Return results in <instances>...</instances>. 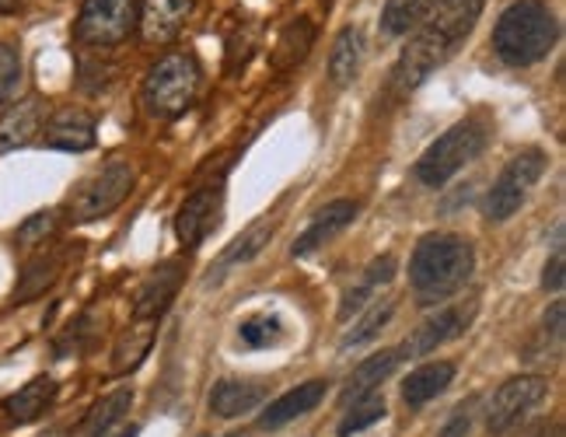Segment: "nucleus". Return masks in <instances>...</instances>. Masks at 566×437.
<instances>
[{"instance_id": "obj_4", "label": "nucleus", "mask_w": 566, "mask_h": 437, "mask_svg": "<svg viewBox=\"0 0 566 437\" xmlns=\"http://www.w3.org/2000/svg\"><path fill=\"white\" fill-rule=\"evenodd\" d=\"M483 147H486L483 123L475 119L454 123L448 134H441L423 150V158L417 162V179L423 186H444L451 175H459L472 158L483 155Z\"/></svg>"}, {"instance_id": "obj_38", "label": "nucleus", "mask_w": 566, "mask_h": 437, "mask_svg": "<svg viewBox=\"0 0 566 437\" xmlns=\"http://www.w3.org/2000/svg\"><path fill=\"white\" fill-rule=\"evenodd\" d=\"M469 413H454V417L448 420V427L441 430V437H465L469 434Z\"/></svg>"}, {"instance_id": "obj_18", "label": "nucleus", "mask_w": 566, "mask_h": 437, "mask_svg": "<svg viewBox=\"0 0 566 437\" xmlns=\"http://www.w3.org/2000/svg\"><path fill=\"white\" fill-rule=\"evenodd\" d=\"M266 399V385L263 382H217V388L210 392V413L221 420H234L245 417V413L259 409Z\"/></svg>"}, {"instance_id": "obj_16", "label": "nucleus", "mask_w": 566, "mask_h": 437, "mask_svg": "<svg viewBox=\"0 0 566 437\" xmlns=\"http://www.w3.org/2000/svg\"><path fill=\"white\" fill-rule=\"evenodd\" d=\"M53 399H56V382L50 375H39L21 385L18 392H11V396L0 403V409H4V417L11 424H32L53 406Z\"/></svg>"}, {"instance_id": "obj_29", "label": "nucleus", "mask_w": 566, "mask_h": 437, "mask_svg": "<svg viewBox=\"0 0 566 437\" xmlns=\"http://www.w3.org/2000/svg\"><path fill=\"white\" fill-rule=\"evenodd\" d=\"M60 277V256H39L32 259L18 283V301H29L32 294H42Z\"/></svg>"}, {"instance_id": "obj_19", "label": "nucleus", "mask_w": 566, "mask_h": 437, "mask_svg": "<svg viewBox=\"0 0 566 437\" xmlns=\"http://www.w3.org/2000/svg\"><path fill=\"white\" fill-rule=\"evenodd\" d=\"M325 378H312V382H304L297 388H291L287 396H280L266 413H263V420H259V427L263 430H276L283 424H291L297 417H304V413H312L322 399H325Z\"/></svg>"}, {"instance_id": "obj_6", "label": "nucleus", "mask_w": 566, "mask_h": 437, "mask_svg": "<svg viewBox=\"0 0 566 437\" xmlns=\"http://www.w3.org/2000/svg\"><path fill=\"white\" fill-rule=\"evenodd\" d=\"M546 171V155L542 150H521V155L511 158V165L496 175L493 189L486 193V217L490 221H511V217L521 210V204L528 200L532 186L542 179Z\"/></svg>"}, {"instance_id": "obj_9", "label": "nucleus", "mask_w": 566, "mask_h": 437, "mask_svg": "<svg viewBox=\"0 0 566 437\" xmlns=\"http://www.w3.org/2000/svg\"><path fill=\"white\" fill-rule=\"evenodd\" d=\"M549 396V382L538 375H517L507 378L493 392L490 409H486V430L490 434H507L528 409H535L542 399Z\"/></svg>"}, {"instance_id": "obj_35", "label": "nucleus", "mask_w": 566, "mask_h": 437, "mask_svg": "<svg viewBox=\"0 0 566 437\" xmlns=\"http://www.w3.org/2000/svg\"><path fill=\"white\" fill-rule=\"evenodd\" d=\"M563 322H566V304L553 301V309L542 319V336H546V343L553 340V350H563V333H566Z\"/></svg>"}, {"instance_id": "obj_40", "label": "nucleus", "mask_w": 566, "mask_h": 437, "mask_svg": "<svg viewBox=\"0 0 566 437\" xmlns=\"http://www.w3.org/2000/svg\"><path fill=\"white\" fill-rule=\"evenodd\" d=\"M18 8V0H0V14H8V11H14Z\"/></svg>"}, {"instance_id": "obj_10", "label": "nucleus", "mask_w": 566, "mask_h": 437, "mask_svg": "<svg viewBox=\"0 0 566 437\" xmlns=\"http://www.w3.org/2000/svg\"><path fill=\"white\" fill-rule=\"evenodd\" d=\"M475 312H479V304L475 301H465V304H451V309H441L438 315L423 319L417 330L406 336V343L399 346V357L402 361L406 357H427L438 346L459 340L469 330V325H472Z\"/></svg>"}, {"instance_id": "obj_2", "label": "nucleus", "mask_w": 566, "mask_h": 437, "mask_svg": "<svg viewBox=\"0 0 566 437\" xmlns=\"http://www.w3.org/2000/svg\"><path fill=\"white\" fill-rule=\"evenodd\" d=\"M556 39V14L542 0H514L493 29V50L507 67H532L549 56Z\"/></svg>"}, {"instance_id": "obj_31", "label": "nucleus", "mask_w": 566, "mask_h": 437, "mask_svg": "<svg viewBox=\"0 0 566 437\" xmlns=\"http://www.w3.org/2000/svg\"><path fill=\"white\" fill-rule=\"evenodd\" d=\"M391 312H396V304H391V301H378L375 309L367 312V315L354 325V330L343 336L339 346H343V350H350V346H360V343H367V340H375V336L385 330V322L391 319Z\"/></svg>"}, {"instance_id": "obj_26", "label": "nucleus", "mask_w": 566, "mask_h": 437, "mask_svg": "<svg viewBox=\"0 0 566 437\" xmlns=\"http://www.w3.org/2000/svg\"><path fill=\"white\" fill-rule=\"evenodd\" d=\"M273 238V225L270 221H255L252 228H245L242 235L234 238V242L221 252V259H217V273H224V270H231V267H238V262H249V259H255L259 252L266 249V242Z\"/></svg>"}, {"instance_id": "obj_33", "label": "nucleus", "mask_w": 566, "mask_h": 437, "mask_svg": "<svg viewBox=\"0 0 566 437\" xmlns=\"http://www.w3.org/2000/svg\"><path fill=\"white\" fill-rule=\"evenodd\" d=\"M56 228V214L53 210H39V214H32L25 225L18 228V235H14V242L21 246V249H29V246H35V242H46V235Z\"/></svg>"}, {"instance_id": "obj_36", "label": "nucleus", "mask_w": 566, "mask_h": 437, "mask_svg": "<svg viewBox=\"0 0 566 437\" xmlns=\"http://www.w3.org/2000/svg\"><path fill=\"white\" fill-rule=\"evenodd\" d=\"M563 280H566V259H563V246H556V256L546 262V273H542V288L563 291Z\"/></svg>"}, {"instance_id": "obj_39", "label": "nucleus", "mask_w": 566, "mask_h": 437, "mask_svg": "<svg viewBox=\"0 0 566 437\" xmlns=\"http://www.w3.org/2000/svg\"><path fill=\"white\" fill-rule=\"evenodd\" d=\"M525 437H559V424L553 420H538L525 430Z\"/></svg>"}, {"instance_id": "obj_13", "label": "nucleus", "mask_w": 566, "mask_h": 437, "mask_svg": "<svg viewBox=\"0 0 566 437\" xmlns=\"http://www.w3.org/2000/svg\"><path fill=\"white\" fill-rule=\"evenodd\" d=\"M182 283V262L168 259L161 267L150 270V277L140 283L137 301H134V319H161V312L171 304Z\"/></svg>"}, {"instance_id": "obj_24", "label": "nucleus", "mask_w": 566, "mask_h": 437, "mask_svg": "<svg viewBox=\"0 0 566 437\" xmlns=\"http://www.w3.org/2000/svg\"><path fill=\"white\" fill-rule=\"evenodd\" d=\"M360 63H364V32L343 29L333 42V53H329V81L336 87L354 84L360 74Z\"/></svg>"}, {"instance_id": "obj_23", "label": "nucleus", "mask_w": 566, "mask_h": 437, "mask_svg": "<svg viewBox=\"0 0 566 437\" xmlns=\"http://www.w3.org/2000/svg\"><path fill=\"white\" fill-rule=\"evenodd\" d=\"M451 382H454V364H451V361L423 364V367H417V371H412V375L406 378V385H402V399H406L412 409H417V406H423V403H430V399H438Z\"/></svg>"}, {"instance_id": "obj_14", "label": "nucleus", "mask_w": 566, "mask_h": 437, "mask_svg": "<svg viewBox=\"0 0 566 437\" xmlns=\"http://www.w3.org/2000/svg\"><path fill=\"white\" fill-rule=\"evenodd\" d=\"M196 8V0H144L140 14V32L147 42H171L179 35V29L189 21Z\"/></svg>"}, {"instance_id": "obj_3", "label": "nucleus", "mask_w": 566, "mask_h": 437, "mask_svg": "<svg viewBox=\"0 0 566 437\" xmlns=\"http://www.w3.org/2000/svg\"><path fill=\"white\" fill-rule=\"evenodd\" d=\"M196 87H200V67H196V60L189 53H168L147 71L140 102L147 108V116L176 119L192 105Z\"/></svg>"}, {"instance_id": "obj_30", "label": "nucleus", "mask_w": 566, "mask_h": 437, "mask_svg": "<svg viewBox=\"0 0 566 437\" xmlns=\"http://www.w3.org/2000/svg\"><path fill=\"white\" fill-rule=\"evenodd\" d=\"M385 417V399L381 396H364L354 403V409H346V417L339 420V437H354L360 430H367L371 424H378Z\"/></svg>"}, {"instance_id": "obj_15", "label": "nucleus", "mask_w": 566, "mask_h": 437, "mask_svg": "<svg viewBox=\"0 0 566 437\" xmlns=\"http://www.w3.org/2000/svg\"><path fill=\"white\" fill-rule=\"evenodd\" d=\"M357 204L354 200H333L329 207H322L315 214V221L304 228V235L294 242V256H308L315 249H322L329 238H336L343 228H350L354 225V217H357Z\"/></svg>"}, {"instance_id": "obj_41", "label": "nucleus", "mask_w": 566, "mask_h": 437, "mask_svg": "<svg viewBox=\"0 0 566 437\" xmlns=\"http://www.w3.org/2000/svg\"><path fill=\"white\" fill-rule=\"evenodd\" d=\"M322 4H325V8H329V4H336V0H322Z\"/></svg>"}, {"instance_id": "obj_37", "label": "nucleus", "mask_w": 566, "mask_h": 437, "mask_svg": "<svg viewBox=\"0 0 566 437\" xmlns=\"http://www.w3.org/2000/svg\"><path fill=\"white\" fill-rule=\"evenodd\" d=\"M391 277H396V256H381V259H375V262H371V267H367L364 283H371V288L378 291L381 283H388Z\"/></svg>"}, {"instance_id": "obj_34", "label": "nucleus", "mask_w": 566, "mask_h": 437, "mask_svg": "<svg viewBox=\"0 0 566 437\" xmlns=\"http://www.w3.org/2000/svg\"><path fill=\"white\" fill-rule=\"evenodd\" d=\"M242 340L249 346H270L280 340V319L276 315H255L242 322Z\"/></svg>"}, {"instance_id": "obj_25", "label": "nucleus", "mask_w": 566, "mask_h": 437, "mask_svg": "<svg viewBox=\"0 0 566 437\" xmlns=\"http://www.w3.org/2000/svg\"><path fill=\"white\" fill-rule=\"evenodd\" d=\"M312 42H315V25L308 18H297V21H291L287 29L280 32V39H276V46H273V67L276 71H294L297 63L308 56V50H312Z\"/></svg>"}, {"instance_id": "obj_22", "label": "nucleus", "mask_w": 566, "mask_h": 437, "mask_svg": "<svg viewBox=\"0 0 566 437\" xmlns=\"http://www.w3.org/2000/svg\"><path fill=\"white\" fill-rule=\"evenodd\" d=\"M402 364V357H399V350H381V354H375V357H367L350 378H346V388H343V406H350V403H357V399H364V396H371V392L391 375Z\"/></svg>"}, {"instance_id": "obj_27", "label": "nucleus", "mask_w": 566, "mask_h": 437, "mask_svg": "<svg viewBox=\"0 0 566 437\" xmlns=\"http://www.w3.org/2000/svg\"><path fill=\"white\" fill-rule=\"evenodd\" d=\"M430 8H433V0H388L381 11V32L391 39L406 35L409 29L420 25Z\"/></svg>"}, {"instance_id": "obj_12", "label": "nucleus", "mask_w": 566, "mask_h": 437, "mask_svg": "<svg viewBox=\"0 0 566 437\" xmlns=\"http://www.w3.org/2000/svg\"><path fill=\"white\" fill-rule=\"evenodd\" d=\"M483 8H486V0H433V8L427 11V29H433L459 50L472 35Z\"/></svg>"}, {"instance_id": "obj_5", "label": "nucleus", "mask_w": 566, "mask_h": 437, "mask_svg": "<svg viewBox=\"0 0 566 437\" xmlns=\"http://www.w3.org/2000/svg\"><path fill=\"white\" fill-rule=\"evenodd\" d=\"M134 179H137V171L129 162L123 158L105 162L92 179H84L77 193L71 196V217L81 225H88L105 214H113L129 196V189H134Z\"/></svg>"}, {"instance_id": "obj_32", "label": "nucleus", "mask_w": 566, "mask_h": 437, "mask_svg": "<svg viewBox=\"0 0 566 437\" xmlns=\"http://www.w3.org/2000/svg\"><path fill=\"white\" fill-rule=\"evenodd\" d=\"M21 84V56L14 46L0 42V105H8Z\"/></svg>"}, {"instance_id": "obj_21", "label": "nucleus", "mask_w": 566, "mask_h": 437, "mask_svg": "<svg viewBox=\"0 0 566 437\" xmlns=\"http://www.w3.org/2000/svg\"><path fill=\"white\" fill-rule=\"evenodd\" d=\"M158 336V319H134L129 330H123V336L113 346V371L116 375H129L134 367L144 364V357L150 354Z\"/></svg>"}, {"instance_id": "obj_11", "label": "nucleus", "mask_w": 566, "mask_h": 437, "mask_svg": "<svg viewBox=\"0 0 566 437\" xmlns=\"http://www.w3.org/2000/svg\"><path fill=\"white\" fill-rule=\"evenodd\" d=\"M217 225H221V189L203 186L179 207L176 235H179V242L186 249H196L210 231H217Z\"/></svg>"}, {"instance_id": "obj_7", "label": "nucleus", "mask_w": 566, "mask_h": 437, "mask_svg": "<svg viewBox=\"0 0 566 437\" xmlns=\"http://www.w3.org/2000/svg\"><path fill=\"white\" fill-rule=\"evenodd\" d=\"M137 25L134 0H84L74 35L84 46H119Z\"/></svg>"}, {"instance_id": "obj_17", "label": "nucleus", "mask_w": 566, "mask_h": 437, "mask_svg": "<svg viewBox=\"0 0 566 437\" xmlns=\"http://www.w3.org/2000/svg\"><path fill=\"white\" fill-rule=\"evenodd\" d=\"M42 119H46V105H42V98H25L14 108H8V116L0 119V155L32 144L35 134L42 129Z\"/></svg>"}, {"instance_id": "obj_20", "label": "nucleus", "mask_w": 566, "mask_h": 437, "mask_svg": "<svg viewBox=\"0 0 566 437\" xmlns=\"http://www.w3.org/2000/svg\"><path fill=\"white\" fill-rule=\"evenodd\" d=\"M46 144L56 150H88L95 147V116L84 108H63L46 126Z\"/></svg>"}, {"instance_id": "obj_1", "label": "nucleus", "mask_w": 566, "mask_h": 437, "mask_svg": "<svg viewBox=\"0 0 566 437\" xmlns=\"http://www.w3.org/2000/svg\"><path fill=\"white\" fill-rule=\"evenodd\" d=\"M475 270L472 242L462 235H423L409 259V288L420 304H438L459 294Z\"/></svg>"}, {"instance_id": "obj_8", "label": "nucleus", "mask_w": 566, "mask_h": 437, "mask_svg": "<svg viewBox=\"0 0 566 437\" xmlns=\"http://www.w3.org/2000/svg\"><path fill=\"white\" fill-rule=\"evenodd\" d=\"M454 56V46L448 39H441L433 29H420L417 35L409 39V46L399 53V63L396 71H391V84H396V92H412V87H420L433 71L448 63Z\"/></svg>"}, {"instance_id": "obj_28", "label": "nucleus", "mask_w": 566, "mask_h": 437, "mask_svg": "<svg viewBox=\"0 0 566 437\" xmlns=\"http://www.w3.org/2000/svg\"><path fill=\"white\" fill-rule=\"evenodd\" d=\"M129 403H134V392H129V388H116L113 396H105V399L92 409L88 427H84V437H105L108 430H113V427L126 417Z\"/></svg>"}]
</instances>
